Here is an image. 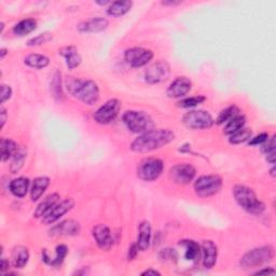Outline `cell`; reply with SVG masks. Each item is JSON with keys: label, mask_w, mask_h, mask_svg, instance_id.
<instances>
[{"label": "cell", "mask_w": 276, "mask_h": 276, "mask_svg": "<svg viewBox=\"0 0 276 276\" xmlns=\"http://www.w3.org/2000/svg\"><path fill=\"white\" fill-rule=\"evenodd\" d=\"M175 140V134L170 129H152L138 136L132 143L131 149L134 152L147 153L168 145Z\"/></svg>", "instance_id": "6da1fadb"}, {"label": "cell", "mask_w": 276, "mask_h": 276, "mask_svg": "<svg viewBox=\"0 0 276 276\" xmlns=\"http://www.w3.org/2000/svg\"><path fill=\"white\" fill-rule=\"evenodd\" d=\"M66 88L74 97L89 106L94 105L99 99V88L93 80H81L71 77L66 81Z\"/></svg>", "instance_id": "7a4b0ae2"}, {"label": "cell", "mask_w": 276, "mask_h": 276, "mask_svg": "<svg viewBox=\"0 0 276 276\" xmlns=\"http://www.w3.org/2000/svg\"><path fill=\"white\" fill-rule=\"evenodd\" d=\"M233 195L236 203L248 214L259 216L265 210V205L257 197L254 190L246 186L236 185L233 188Z\"/></svg>", "instance_id": "3957f363"}, {"label": "cell", "mask_w": 276, "mask_h": 276, "mask_svg": "<svg viewBox=\"0 0 276 276\" xmlns=\"http://www.w3.org/2000/svg\"><path fill=\"white\" fill-rule=\"evenodd\" d=\"M122 120L129 131L136 134H144L154 129L152 118L145 111L128 110L123 115Z\"/></svg>", "instance_id": "277c9868"}, {"label": "cell", "mask_w": 276, "mask_h": 276, "mask_svg": "<svg viewBox=\"0 0 276 276\" xmlns=\"http://www.w3.org/2000/svg\"><path fill=\"white\" fill-rule=\"evenodd\" d=\"M274 258V249L271 246H262L255 248L246 253L240 259V266L243 269H255L267 262H271Z\"/></svg>", "instance_id": "5b68a950"}, {"label": "cell", "mask_w": 276, "mask_h": 276, "mask_svg": "<svg viewBox=\"0 0 276 276\" xmlns=\"http://www.w3.org/2000/svg\"><path fill=\"white\" fill-rule=\"evenodd\" d=\"M222 187V179L218 175H204L194 183V191L200 197H210L217 194Z\"/></svg>", "instance_id": "8992f818"}, {"label": "cell", "mask_w": 276, "mask_h": 276, "mask_svg": "<svg viewBox=\"0 0 276 276\" xmlns=\"http://www.w3.org/2000/svg\"><path fill=\"white\" fill-rule=\"evenodd\" d=\"M164 169V164L160 159H144L137 166V176L144 181L157 180Z\"/></svg>", "instance_id": "52a82bcc"}, {"label": "cell", "mask_w": 276, "mask_h": 276, "mask_svg": "<svg viewBox=\"0 0 276 276\" xmlns=\"http://www.w3.org/2000/svg\"><path fill=\"white\" fill-rule=\"evenodd\" d=\"M184 124L191 129H207L214 124V119L210 112L205 110L189 111L183 118Z\"/></svg>", "instance_id": "ba28073f"}, {"label": "cell", "mask_w": 276, "mask_h": 276, "mask_svg": "<svg viewBox=\"0 0 276 276\" xmlns=\"http://www.w3.org/2000/svg\"><path fill=\"white\" fill-rule=\"evenodd\" d=\"M121 109V101L119 99H110L106 101L101 107L97 109L94 115V120L98 124L105 125L109 124L114 121L120 112Z\"/></svg>", "instance_id": "9c48e42d"}, {"label": "cell", "mask_w": 276, "mask_h": 276, "mask_svg": "<svg viewBox=\"0 0 276 276\" xmlns=\"http://www.w3.org/2000/svg\"><path fill=\"white\" fill-rule=\"evenodd\" d=\"M196 174L195 168L188 163H181L169 169V179L177 185H188L194 179Z\"/></svg>", "instance_id": "30bf717a"}, {"label": "cell", "mask_w": 276, "mask_h": 276, "mask_svg": "<svg viewBox=\"0 0 276 276\" xmlns=\"http://www.w3.org/2000/svg\"><path fill=\"white\" fill-rule=\"evenodd\" d=\"M124 58L126 63L131 67L141 68L150 62L153 58V53L151 50H147L144 48H132L125 51Z\"/></svg>", "instance_id": "8fae6325"}, {"label": "cell", "mask_w": 276, "mask_h": 276, "mask_svg": "<svg viewBox=\"0 0 276 276\" xmlns=\"http://www.w3.org/2000/svg\"><path fill=\"white\" fill-rule=\"evenodd\" d=\"M75 206V201L72 197L65 198L62 202L56 203L52 209L42 217V222L45 224H53L63 217L65 214L72 211Z\"/></svg>", "instance_id": "7c38bea8"}, {"label": "cell", "mask_w": 276, "mask_h": 276, "mask_svg": "<svg viewBox=\"0 0 276 276\" xmlns=\"http://www.w3.org/2000/svg\"><path fill=\"white\" fill-rule=\"evenodd\" d=\"M169 66L166 62H157L148 67L145 73V80L149 84H158L165 81L169 76Z\"/></svg>", "instance_id": "4fadbf2b"}, {"label": "cell", "mask_w": 276, "mask_h": 276, "mask_svg": "<svg viewBox=\"0 0 276 276\" xmlns=\"http://www.w3.org/2000/svg\"><path fill=\"white\" fill-rule=\"evenodd\" d=\"M92 234L98 247L102 250H109L114 244V238L107 224H96L92 230Z\"/></svg>", "instance_id": "5bb4252c"}, {"label": "cell", "mask_w": 276, "mask_h": 276, "mask_svg": "<svg viewBox=\"0 0 276 276\" xmlns=\"http://www.w3.org/2000/svg\"><path fill=\"white\" fill-rule=\"evenodd\" d=\"M192 89V82L187 77H178L170 83L166 91L170 98H180L187 95Z\"/></svg>", "instance_id": "9a60e30c"}, {"label": "cell", "mask_w": 276, "mask_h": 276, "mask_svg": "<svg viewBox=\"0 0 276 276\" xmlns=\"http://www.w3.org/2000/svg\"><path fill=\"white\" fill-rule=\"evenodd\" d=\"M203 253V265L205 269H212L217 262L218 247L213 240H203L201 245Z\"/></svg>", "instance_id": "2e32d148"}, {"label": "cell", "mask_w": 276, "mask_h": 276, "mask_svg": "<svg viewBox=\"0 0 276 276\" xmlns=\"http://www.w3.org/2000/svg\"><path fill=\"white\" fill-rule=\"evenodd\" d=\"M109 22L105 17H94L78 25V30L81 32H99L107 29Z\"/></svg>", "instance_id": "e0dca14e"}, {"label": "cell", "mask_w": 276, "mask_h": 276, "mask_svg": "<svg viewBox=\"0 0 276 276\" xmlns=\"http://www.w3.org/2000/svg\"><path fill=\"white\" fill-rule=\"evenodd\" d=\"M81 230L80 223L76 220H66L60 222L51 230L53 235H77Z\"/></svg>", "instance_id": "ac0fdd59"}, {"label": "cell", "mask_w": 276, "mask_h": 276, "mask_svg": "<svg viewBox=\"0 0 276 276\" xmlns=\"http://www.w3.org/2000/svg\"><path fill=\"white\" fill-rule=\"evenodd\" d=\"M59 55H62L65 60H66V65L68 67L69 71H73V69L77 68L78 66H80L82 58L81 55L78 52V49L74 46H68L63 49L59 50Z\"/></svg>", "instance_id": "d6986e66"}, {"label": "cell", "mask_w": 276, "mask_h": 276, "mask_svg": "<svg viewBox=\"0 0 276 276\" xmlns=\"http://www.w3.org/2000/svg\"><path fill=\"white\" fill-rule=\"evenodd\" d=\"M136 243L142 252H146L150 247L151 224L149 221H143L140 224V228H138V238Z\"/></svg>", "instance_id": "ffe728a7"}, {"label": "cell", "mask_w": 276, "mask_h": 276, "mask_svg": "<svg viewBox=\"0 0 276 276\" xmlns=\"http://www.w3.org/2000/svg\"><path fill=\"white\" fill-rule=\"evenodd\" d=\"M68 254V248L66 245H58L55 249V257L54 258H51L47 252V249H43L42 252V259L43 261H45L47 264L49 265H52V266H59L62 265V263L64 262L65 258Z\"/></svg>", "instance_id": "44dd1931"}, {"label": "cell", "mask_w": 276, "mask_h": 276, "mask_svg": "<svg viewBox=\"0 0 276 276\" xmlns=\"http://www.w3.org/2000/svg\"><path fill=\"white\" fill-rule=\"evenodd\" d=\"M50 185V178L46 177V176H41V177H37L36 179L33 180L32 186H31V190H30V198L31 201H38L39 198L43 195V193L46 192V190L48 189Z\"/></svg>", "instance_id": "7402d4cb"}, {"label": "cell", "mask_w": 276, "mask_h": 276, "mask_svg": "<svg viewBox=\"0 0 276 276\" xmlns=\"http://www.w3.org/2000/svg\"><path fill=\"white\" fill-rule=\"evenodd\" d=\"M59 194L58 193H52L50 195H48L46 198H43V201L37 206L36 211L33 213V217L36 218H42L43 216H45L52 207H53L56 203H58L59 201Z\"/></svg>", "instance_id": "603a6c76"}, {"label": "cell", "mask_w": 276, "mask_h": 276, "mask_svg": "<svg viewBox=\"0 0 276 276\" xmlns=\"http://www.w3.org/2000/svg\"><path fill=\"white\" fill-rule=\"evenodd\" d=\"M29 260L28 248L24 246H16L12 250V264L16 269H22Z\"/></svg>", "instance_id": "cb8c5ba5"}, {"label": "cell", "mask_w": 276, "mask_h": 276, "mask_svg": "<svg viewBox=\"0 0 276 276\" xmlns=\"http://www.w3.org/2000/svg\"><path fill=\"white\" fill-rule=\"evenodd\" d=\"M29 188V179L26 177H19L10 183V191L16 197H24L27 194Z\"/></svg>", "instance_id": "d4e9b609"}, {"label": "cell", "mask_w": 276, "mask_h": 276, "mask_svg": "<svg viewBox=\"0 0 276 276\" xmlns=\"http://www.w3.org/2000/svg\"><path fill=\"white\" fill-rule=\"evenodd\" d=\"M133 6L132 2L124 0V2H115L111 3L107 9V14L114 17H119L126 14Z\"/></svg>", "instance_id": "484cf974"}, {"label": "cell", "mask_w": 276, "mask_h": 276, "mask_svg": "<svg viewBox=\"0 0 276 276\" xmlns=\"http://www.w3.org/2000/svg\"><path fill=\"white\" fill-rule=\"evenodd\" d=\"M180 245L186 247L185 257L189 261H197V259L201 256V246L196 242L192 239H185L180 240Z\"/></svg>", "instance_id": "4316f807"}, {"label": "cell", "mask_w": 276, "mask_h": 276, "mask_svg": "<svg viewBox=\"0 0 276 276\" xmlns=\"http://www.w3.org/2000/svg\"><path fill=\"white\" fill-rule=\"evenodd\" d=\"M37 27V21L33 19H26L17 23L13 27V32L19 37H24L32 32Z\"/></svg>", "instance_id": "83f0119b"}, {"label": "cell", "mask_w": 276, "mask_h": 276, "mask_svg": "<svg viewBox=\"0 0 276 276\" xmlns=\"http://www.w3.org/2000/svg\"><path fill=\"white\" fill-rule=\"evenodd\" d=\"M24 63L34 69H43L49 66L50 59L46 55L42 54H29L24 58Z\"/></svg>", "instance_id": "f1b7e54d"}, {"label": "cell", "mask_w": 276, "mask_h": 276, "mask_svg": "<svg viewBox=\"0 0 276 276\" xmlns=\"http://www.w3.org/2000/svg\"><path fill=\"white\" fill-rule=\"evenodd\" d=\"M19 147L12 140H8V138H3L2 143H0V150H2V160L3 162L8 161L11 157L16 153Z\"/></svg>", "instance_id": "f546056e"}, {"label": "cell", "mask_w": 276, "mask_h": 276, "mask_svg": "<svg viewBox=\"0 0 276 276\" xmlns=\"http://www.w3.org/2000/svg\"><path fill=\"white\" fill-rule=\"evenodd\" d=\"M245 123H246L245 117L242 115H237L234 118H232L230 121H228L226 127L223 129V133L226 135L234 134L235 132L239 131L240 128H243Z\"/></svg>", "instance_id": "4dcf8cb0"}, {"label": "cell", "mask_w": 276, "mask_h": 276, "mask_svg": "<svg viewBox=\"0 0 276 276\" xmlns=\"http://www.w3.org/2000/svg\"><path fill=\"white\" fill-rule=\"evenodd\" d=\"M262 152L266 155L267 162L271 164H275L276 160V143H275V135L269 138L261 147Z\"/></svg>", "instance_id": "1f68e13d"}, {"label": "cell", "mask_w": 276, "mask_h": 276, "mask_svg": "<svg viewBox=\"0 0 276 276\" xmlns=\"http://www.w3.org/2000/svg\"><path fill=\"white\" fill-rule=\"evenodd\" d=\"M26 155H27V151H26L25 148H19L16 151V153L13 155V161L11 163V171L12 174H16L17 171H20L21 168L24 165V162L26 159Z\"/></svg>", "instance_id": "d6a6232c"}, {"label": "cell", "mask_w": 276, "mask_h": 276, "mask_svg": "<svg viewBox=\"0 0 276 276\" xmlns=\"http://www.w3.org/2000/svg\"><path fill=\"white\" fill-rule=\"evenodd\" d=\"M252 135H253L252 129L243 127V128H240L239 131L235 132L234 134L230 135L229 142L233 145H239L242 143H245V142L249 141L250 138H252Z\"/></svg>", "instance_id": "836d02e7"}, {"label": "cell", "mask_w": 276, "mask_h": 276, "mask_svg": "<svg viewBox=\"0 0 276 276\" xmlns=\"http://www.w3.org/2000/svg\"><path fill=\"white\" fill-rule=\"evenodd\" d=\"M60 78H62L60 77V74L56 72L51 81V92L53 94V96L58 100L62 99L64 96L62 90V79H60Z\"/></svg>", "instance_id": "e575fe53"}, {"label": "cell", "mask_w": 276, "mask_h": 276, "mask_svg": "<svg viewBox=\"0 0 276 276\" xmlns=\"http://www.w3.org/2000/svg\"><path fill=\"white\" fill-rule=\"evenodd\" d=\"M238 112H239V109L235 105L226 108V109L222 110L220 112V115H219V117L217 119V124L227 123L228 121H230L232 118H234L235 116L239 115Z\"/></svg>", "instance_id": "d590c367"}, {"label": "cell", "mask_w": 276, "mask_h": 276, "mask_svg": "<svg viewBox=\"0 0 276 276\" xmlns=\"http://www.w3.org/2000/svg\"><path fill=\"white\" fill-rule=\"evenodd\" d=\"M53 39V36H52V33L50 32H43L38 34L37 37H33L31 39H29L27 41V46L28 47H37V46H41L45 45V43L51 41Z\"/></svg>", "instance_id": "8d00e7d4"}, {"label": "cell", "mask_w": 276, "mask_h": 276, "mask_svg": "<svg viewBox=\"0 0 276 276\" xmlns=\"http://www.w3.org/2000/svg\"><path fill=\"white\" fill-rule=\"evenodd\" d=\"M206 98L202 95H198V96H192V97H188L185 98L181 101H179V106L183 108H191V107H195L197 105H200L202 104Z\"/></svg>", "instance_id": "74e56055"}, {"label": "cell", "mask_w": 276, "mask_h": 276, "mask_svg": "<svg viewBox=\"0 0 276 276\" xmlns=\"http://www.w3.org/2000/svg\"><path fill=\"white\" fill-rule=\"evenodd\" d=\"M160 258H162L163 260L165 261H176L177 258H178V255L176 253L175 249H170V248H166V249H163L162 252L160 253Z\"/></svg>", "instance_id": "f35d334b"}, {"label": "cell", "mask_w": 276, "mask_h": 276, "mask_svg": "<svg viewBox=\"0 0 276 276\" xmlns=\"http://www.w3.org/2000/svg\"><path fill=\"white\" fill-rule=\"evenodd\" d=\"M267 140H269V135H267V133H261L257 135L256 137L252 138L249 142V145L250 146H259V145H263Z\"/></svg>", "instance_id": "ab89813d"}, {"label": "cell", "mask_w": 276, "mask_h": 276, "mask_svg": "<svg viewBox=\"0 0 276 276\" xmlns=\"http://www.w3.org/2000/svg\"><path fill=\"white\" fill-rule=\"evenodd\" d=\"M12 96V89L7 84H2V104H5Z\"/></svg>", "instance_id": "60d3db41"}, {"label": "cell", "mask_w": 276, "mask_h": 276, "mask_svg": "<svg viewBox=\"0 0 276 276\" xmlns=\"http://www.w3.org/2000/svg\"><path fill=\"white\" fill-rule=\"evenodd\" d=\"M138 250H140V248H138L137 243H134V244L131 245V247L128 248V254H127L128 260H134V259L137 256V254H138Z\"/></svg>", "instance_id": "b9f144b4"}, {"label": "cell", "mask_w": 276, "mask_h": 276, "mask_svg": "<svg viewBox=\"0 0 276 276\" xmlns=\"http://www.w3.org/2000/svg\"><path fill=\"white\" fill-rule=\"evenodd\" d=\"M9 266H10V263H9L6 258H3L2 265H0V271H2V273H5L7 270H9Z\"/></svg>", "instance_id": "7bdbcfd3"}, {"label": "cell", "mask_w": 276, "mask_h": 276, "mask_svg": "<svg viewBox=\"0 0 276 276\" xmlns=\"http://www.w3.org/2000/svg\"><path fill=\"white\" fill-rule=\"evenodd\" d=\"M0 118H2L0 119V121H2V127H4L7 121V110L4 107L0 108Z\"/></svg>", "instance_id": "ee69618b"}, {"label": "cell", "mask_w": 276, "mask_h": 276, "mask_svg": "<svg viewBox=\"0 0 276 276\" xmlns=\"http://www.w3.org/2000/svg\"><path fill=\"white\" fill-rule=\"evenodd\" d=\"M275 270L272 269V267H266V269L263 270H259L256 274H275Z\"/></svg>", "instance_id": "f6af8a7d"}, {"label": "cell", "mask_w": 276, "mask_h": 276, "mask_svg": "<svg viewBox=\"0 0 276 276\" xmlns=\"http://www.w3.org/2000/svg\"><path fill=\"white\" fill-rule=\"evenodd\" d=\"M142 275H147V276H148V275H153V276H155V275H161V273L159 271H157V270L148 269V270H146L145 272H143Z\"/></svg>", "instance_id": "bcb514c9"}, {"label": "cell", "mask_w": 276, "mask_h": 276, "mask_svg": "<svg viewBox=\"0 0 276 276\" xmlns=\"http://www.w3.org/2000/svg\"><path fill=\"white\" fill-rule=\"evenodd\" d=\"M180 4H181V2H163L162 3V5H164V6H172V7L178 6Z\"/></svg>", "instance_id": "7dc6e473"}, {"label": "cell", "mask_w": 276, "mask_h": 276, "mask_svg": "<svg viewBox=\"0 0 276 276\" xmlns=\"http://www.w3.org/2000/svg\"><path fill=\"white\" fill-rule=\"evenodd\" d=\"M8 54V50L7 49H2L0 50V58H5V56Z\"/></svg>", "instance_id": "c3c4849f"}, {"label": "cell", "mask_w": 276, "mask_h": 276, "mask_svg": "<svg viewBox=\"0 0 276 276\" xmlns=\"http://www.w3.org/2000/svg\"><path fill=\"white\" fill-rule=\"evenodd\" d=\"M96 4H98L100 6H106V5H110L111 3H109V2H96Z\"/></svg>", "instance_id": "681fc988"}, {"label": "cell", "mask_w": 276, "mask_h": 276, "mask_svg": "<svg viewBox=\"0 0 276 276\" xmlns=\"http://www.w3.org/2000/svg\"><path fill=\"white\" fill-rule=\"evenodd\" d=\"M274 171H275V167L273 166V168L271 169V175H272V177H275V172H274Z\"/></svg>", "instance_id": "f907efd6"}]
</instances>
